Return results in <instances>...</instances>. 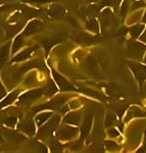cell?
Masks as SVG:
<instances>
[{"label":"cell","mask_w":146,"mask_h":153,"mask_svg":"<svg viewBox=\"0 0 146 153\" xmlns=\"http://www.w3.org/2000/svg\"><path fill=\"white\" fill-rule=\"evenodd\" d=\"M127 50H128V54L132 58L137 59V60H141L143 57V54L146 51V46L145 44L141 43V42L130 41L128 42Z\"/></svg>","instance_id":"1"},{"label":"cell","mask_w":146,"mask_h":153,"mask_svg":"<svg viewBox=\"0 0 146 153\" xmlns=\"http://www.w3.org/2000/svg\"><path fill=\"white\" fill-rule=\"evenodd\" d=\"M128 65L130 66L131 71H133L137 81L142 85L146 80V65H140V63L134 62V61H128Z\"/></svg>","instance_id":"2"},{"label":"cell","mask_w":146,"mask_h":153,"mask_svg":"<svg viewBox=\"0 0 146 153\" xmlns=\"http://www.w3.org/2000/svg\"><path fill=\"white\" fill-rule=\"evenodd\" d=\"M77 133H78V129L71 126H63L60 127L56 133V137L59 140H71L76 137Z\"/></svg>","instance_id":"3"},{"label":"cell","mask_w":146,"mask_h":153,"mask_svg":"<svg viewBox=\"0 0 146 153\" xmlns=\"http://www.w3.org/2000/svg\"><path fill=\"white\" fill-rule=\"evenodd\" d=\"M100 22L101 26L103 29H110L112 27L117 26V19H115V16L112 14L110 9H105L104 11L101 13L100 16Z\"/></svg>","instance_id":"4"},{"label":"cell","mask_w":146,"mask_h":153,"mask_svg":"<svg viewBox=\"0 0 146 153\" xmlns=\"http://www.w3.org/2000/svg\"><path fill=\"white\" fill-rule=\"evenodd\" d=\"M59 120H60L59 115H54L44 127L41 128V130L39 131V136H49L52 134L54 130L56 129V127L58 126Z\"/></svg>","instance_id":"5"},{"label":"cell","mask_w":146,"mask_h":153,"mask_svg":"<svg viewBox=\"0 0 146 153\" xmlns=\"http://www.w3.org/2000/svg\"><path fill=\"white\" fill-rule=\"evenodd\" d=\"M43 94V89H36V90H31L29 92L25 93L19 97V101L24 104H29L32 103L33 101L38 99L40 96Z\"/></svg>","instance_id":"6"},{"label":"cell","mask_w":146,"mask_h":153,"mask_svg":"<svg viewBox=\"0 0 146 153\" xmlns=\"http://www.w3.org/2000/svg\"><path fill=\"white\" fill-rule=\"evenodd\" d=\"M53 78L55 80L56 84H57L58 88L60 89L61 91H73L75 90V87H74L72 84L66 80V78H63L61 75H59L56 71H53L52 73Z\"/></svg>","instance_id":"7"},{"label":"cell","mask_w":146,"mask_h":153,"mask_svg":"<svg viewBox=\"0 0 146 153\" xmlns=\"http://www.w3.org/2000/svg\"><path fill=\"white\" fill-rule=\"evenodd\" d=\"M49 16L56 19H66L69 18V10L63 6H52L49 9Z\"/></svg>","instance_id":"8"},{"label":"cell","mask_w":146,"mask_h":153,"mask_svg":"<svg viewBox=\"0 0 146 153\" xmlns=\"http://www.w3.org/2000/svg\"><path fill=\"white\" fill-rule=\"evenodd\" d=\"M43 29V24L40 21H32L28 24V26L26 27L24 32V35L30 36L34 33H38L39 31Z\"/></svg>","instance_id":"9"},{"label":"cell","mask_w":146,"mask_h":153,"mask_svg":"<svg viewBox=\"0 0 146 153\" xmlns=\"http://www.w3.org/2000/svg\"><path fill=\"white\" fill-rule=\"evenodd\" d=\"M91 126H92V114L89 113L84 118L83 125L81 127V138L82 139H86L87 138L89 132L91 130Z\"/></svg>","instance_id":"10"},{"label":"cell","mask_w":146,"mask_h":153,"mask_svg":"<svg viewBox=\"0 0 146 153\" xmlns=\"http://www.w3.org/2000/svg\"><path fill=\"white\" fill-rule=\"evenodd\" d=\"M63 102H64V98L63 97H57V98H55V99H53V100L49 101V102L45 103V104L39 106V107H37L36 109L37 110H41V109H54V108L60 106Z\"/></svg>","instance_id":"11"},{"label":"cell","mask_w":146,"mask_h":153,"mask_svg":"<svg viewBox=\"0 0 146 153\" xmlns=\"http://www.w3.org/2000/svg\"><path fill=\"white\" fill-rule=\"evenodd\" d=\"M80 120H81V114L79 112H70V113H68L63 118L64 124L74 125V126L79 125Z\"/></svg>","instance_id":"12"},{"label":"cell","mask_w":146,"mask_h":153,"mask_svg":"<svg viewBox=\"0 0 146 153\" xmlns=\"http://www.w3.org/2000/svg\"><path fill=\"white\" fill-rule=\"evenodd\" d=\"M106 91H107V93L110 96H115V97H120V98L125 97V91L122 88L118 87V85H115V84L108 85Z\"/></svg>","instance_id":"13"},{"label":"cell","mask_w":146,"mask_h":153,"mask_svg":"<svg viewBox=\"0 0 146 153\" xmlns=\"http://www.w3.org/2000/svg\"><path fill=\"white\" fill-rule=\"evenodd\" d=\"M76 41L83 45H91L94 42H96V38L92 36H89L87 34H81L76 37Z\"/></svg>","instance_id":"14"},{"label":"cell","mask_w":146,"mask_h":153,"mask_svg":"<svg viewBox=\"0 0 146 153\" xmlns=\"http://www.w3.org/2000/svg\"><path fill=\"white\" fill-rule=\"evenodd\" d=\"M37 48V46H35V47H30V48H27L26 50H24L23 52L19 53L16 56H14L13 59H12V61L13 62H16V61H22V60H25L26 58H28L30 55L32 54V52H33L34 50Z\"/></svg>","instance_id":"15"},{"label":"cell","mask_w":146,"mask_h":153,"mask_svg":"<svg viewBox=\"0 0 146 153\" xmlns=\"http://www.w3.org/2000/svg\"><path fill=\"white\" fill-rule=\"evenodd\" d=\"M143 30H144V26L143 25H136V26L132 27L130 29V35L132 38H138L142 34Z\"/></svg>","instance_id":"16"},{"label":"cell","mask_w":146,"mask_h":153,"mask_svg":"<svg viewBox=\"0 0 146 153\" xmlns=\"http://www.w3.org/2000/svg\"><path fill=\"white\" fill-rule=\"evenodd\" d=\"M61 40L60 39H57V38H55V39H47V40H45V41H43L42 42V45L44 46V48H45V50H46V52L48 53L49 52V50H50L51 48L53 47L55 44H57V43H59Z\"/></svg>","instance_id":"17"},{"label":"cell","mask_w":146,"mask_h":153,"mask_svg":"<svg viewBox=\"0 0 146 153\" xmlns=\"http://www.w3.org/2000/svg\"><path fill=\"white\" fill-rule=\"evenodd\" d=\"M21 129L29 135H33L35 133V125L33 122H26L21 126Z\"/></svg>","instance_id":"18"},{"label":"cell","mask_w":146,"mask_h":153,"mask_svg":"<svg viewBox=\"0 0 146 153\" xmlns=\"http://www.w3.org/2000/svg\"><path fill=\"white\" fill-rule=\"evenodd\" d=\"M18 95H19V91H13V92H11L10 94H9L5 98V99L2 101L1 103H0V106H1V107H3V106H6V105L10 104V103H12V101L16 99Z\"/></svg>","instance_id":"19"},{"label":"cell","mask_w":146,"mask_h":153,"mask_svg":"<svg viewBox=\"0 0 146 153\" xmlns=\"http://www.w3.org/2000/svg\"><path fill=\"white\" fill-rule=\"evenodd\" d=\"M86 27H87L88 30H90V31H92V32H98V31H99V24H98V22L96 21L95 19H93V18L90 19L87 22Z\"/></svg>","instance_id":"20"},{"label":"cell","mask_w":146,"mask_h":153,"mask_svg":"<svg viewBox=\"0 0 146 153\" xmlns=\"http://www.w3.org/2000/svg\"><path fill=\"white\" fill-rule=\"evenodd\" d=\"M51 112H43V113H40L36 117V122L38 125H42L44 123H46L48 120V118L51 117Z\"/></svg>","instance_id":"21"},{"label":"cell","mask_w":146,"mask_h":153,"mask_svg":"<svg viewBox=\"0 0 146 153\" xmlns=\"http://www.w3.org/2000/svg\"><path fill=\"white\" fill-rule=\"evenodd\" d=\"M24 44V41H23V36L19 35L16 38V40H14L13 42V47H12V52H16V50H19V48L23 46Z\"/></svg>","instance_id":"22"},{"label":"cell","mask_w":146,"mask_h":153,"mask_svg":"<svg viewBox=\"0 0 146 153\" xmlns=\"http://www.w3.org/2000/svg\"><path fill=\"white\" fill-rule=\"evenodd\" d=\"M7 54H8V44L1 48L0 50V65H3V62L5 61L7 57Z\"/></svg>","instance_id":"23"},{"label":"cell","mask_w":146,"mask_h":153,"mask_svg":"<svg viewBox=\"0 0 146 153\" xmlns=\"http://www.w3.org/2000/svg\"><path fill=\"white\" fill-rule=\"evenodd\" d=\"M57 91V89H56V87L54 85H48V87L44 88L43 89V93H45L46 95H53L54 93Z\"/></svg>","instance_id":"24"},{"label":"cell","mask_w":146,"mask_h":153,"mask_svg":"<svg viewBox=\"0 0 146 153\" xmlns=\"http://www.w3.org/2000/svg\"><path fill=\"white\" fill-rule=\"evenodd\" d=\"M115 123H117V117L115 115H110V117L106 118L105 126L106 127H110V126L115 125Z\"/></svg>","instance_id":"25"},{"label":"cell","mask_w":146,"mask_h":153,"mask_svg":"<svg viewBox=\"0 0 146 153\" xmlns=\"http://www.w3.org/2000/svg\"><path fill=\"white\" fill-rule=\"evenodd\" d=\"M105 147L107 148L108 150H115L118 148V145L115 142L112 141H106L105 142Z\"/></svg>","instance_id":"26"},{"label":"cell","mask_w":146,"mask_h":153,"mask_svg":"<svg viewBox=\"0 0 146 153\" xmlns=\"http://www.w3.org/2000/svg\"><path fill=\"white\" fill-rule=\"evenodd\" d=\"M5 124L9 127H13L16 124V117H9L5 120Z\"/></svg>","instance_id":"27"},{"label":"cell","mask_w":146,"mask_h":153,"mask_svg":"<svg viewBox=\"0 0 146 153\" xmlns=\"http://www.w3.org/2000/svg\"><path fill=\"white\" fill-rule=\"evenodd\" d=\"M128 7H129V4H128V1L125 0L123 2V5H122V10H121V16H125L126 13H127V10H128Z\"/></svg>","instance_id":"28"},{"label":"cell","mask_w":146,"mask_h":153,"mask_svg":"<svg viewBox=\"0 0 146 153\" xmlns=\"http://www.w3.org/2000/svg\"><path fill=\"white\" fill-rule=\"evenodd\" d=\"M84 92L86 93V94H88V95H90V96H94L95 98H102V96H101L99 93L98 92H96V91H94V90H85Z\"/></svg>","instance_id":"29"},{"label":"cell","mask_w":146,"mask_h":153,"mask_svg":"<svg viewBox=\"0 0 146 153\" xmlns=\"http://www.w3.org/2000/svg\"><path fill=\"white\" fill-rule=\"evenodd\" d=\"M107 134L110 138H115V137H118V136L120 135V133H118V130H115V129H110L107 131Z\"/></svg>","instance_id":"30"},{"label":"cell","mask_w":146,"mask_h":153,"mask_svg":"<svg viewBox=\"0 0 146 153\" xmlns=\"http://www.w3.org/2000/svg\"><path fill=\"white\" fill-rule=\"evenodd\" d=\"M51 148H52V151L53 152L60 151V150H61V144H60V143H58V142H53Z\"/></svg>","instance_id":"31"},{"label":"cell","mask_w":146,"mask_h":153,"mask_svg":"<svg viewBox=\"0 0 146 153\" xmlns=\"http://www.w3.org/2000/svg\"><path fill=\"white\" fill-rule=\"evenodd\" d=\"M103 4L107 6H112L117 5V2H115V0H103Z\"/></svg>","instance_id":"32"},{"label":"cell","mask_w":146,"mask_h":153,"mask_svg":"<svg viewBox=\"0 0 146 153\" xmlns=\"http://www.w3.org/2000/svg\"><path fill=\"white\" fill-rule=\"evenodd\" d=\"M5 95H6L5 90H4L3 86L1 85V83H0V99H1V98H4V96Z\"/></svg>","instance_id":"33"},{"label":"cell","mask_w":146,"mask_h":153,"mask_svg":"<svg viewBox=\"0 0 146 153\" xmlns=\"http://www.w3.org/2000/svg\"><path fill=\"white\" fill-rule=\"evenodd\" d=\"M140 6H144V3H143V2L138 1L137 3H135L134 5H133V7H134V8H139Z\"/></svg>","instance_id":"34"},{"label":"cell","mask_w":146,"mask_h":153,"mask_svg":"<svg viewBox=\"0 0 146 153\" xmlns=\"http://www.w3.org/2000/svg\"><path fill=\"white\" fill-rule=\"evenodd\" d=\"M140 41H143V42H145V43H146V32L143 33L142 36H140Z\"/></svg>","instance_id":"35"},{"label":"cell","mask_w":146,"mask_h":153,"mask_svg":"<svg viewBox=\"0 0 146 153\" xmlns=\"http://www.w3.org/2000/svg\"><path fill=\"white\" fill-rule=\"evenodd\" d=\"M143 22H144V23H146V12H145L144 16H143Z\"/></svg>","instance_id":"36"},{"label":"cell","mask_w":146,"mask_h":153,"mask_svg":"<svg viewBox=\"0 0 146 153\" xmlns=\"http://www.w3.org/2000/svg\"><path fill=\"white\" fill-rule=\"evenodd\" d=\"M144 60H145V62H146V55H145V58H144Z\"/></svg>","instance_id":"37"},{"label":"cell","mask_w":146,"mask_h":153,"mask_svg":"<svg viewBox=\"0 0 146 153\" xmlns=\"http://www.w3.org/2000/svg\"><path fill=\"white\" fill-rule=\"evenodd\" d=\"M91 1H96V0H91Z\"/></svg>","instance_id":"38"},{"label":"cell","mask_w":146,"mask_h":153,"mask_svg":"<svg viewBox=\"0 0 146 153\" xmlns=\"http://www.w3.org/2000/svg\"><path fill=\"white\" fill-rule=\"evenodd\" d=\"M118 2H120V1H121V0H118Z\"/></svg>","instance_id":"39"}]
</instances>
